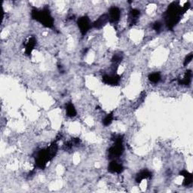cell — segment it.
Instances as JSON below:
<instances>
[{"label": "cell", "instance_id": "1", "mask_svg": "<svg viewBox=\"0 0 193 193\" xmlns=\"http://www.w3.org/2000/svg\"><path fill=\"white\" fill-rule=\"evenodd\" d=\"M32 17L33 19L40 22L44 26L47 27H52L54 21L52 17L51 16L49 11L48 9H44L42 11H38L36 9L32 11Z\"/></svg>", "mask_w": 193, "mask_h": 193}, {"label": "cell", "instance_id": "2", "mask_svg": "<svg viewBox=\"0 0 193 193\" xmlns=\"http://www.w3.org/2000/svg\"><path fill=\"white\" fill-rule=\"evenodd\" d=\"M78 27H79L80 32L83 35H85L89 29L91 28V22L88 17H82L78 20Z\"/></svg>", "mask_w": 193, "mask_h": 193}, {"label": "cell", "instance_id": "3", "mask_svg": "<svg viewBox=\"0 0 193 193\" xmlns=\"http://www.w3.org/2000/svg\"><path fill=\"white\" fill-rule=\"evenodd\" d=\"M107 16H108V19L110 20V22L116 23V22L118 21L121 17L120 9L117 7H112L109 8Z\"/></svg>", "mask_w": 193, "mask_h": 193}, {"label": "cell", "instance_id": "4", "mask_svg": "<svg viewBox=\"0 0 193 193\" xmlns=\"http://www.w3.org/2000/svg\"><path fill=\"white\" fill-rule=\"evenodd\" d=\"M108 170L111 173L120 174L122 173V170H123V166H122V164H120V163L117 162V161L114 160L109 163Z\"/></svg>", "mask_w": 193, "mask_h": 193}, {"label": "cell", "instance_id": "5", "mask_svg": "<svg viewBox=\"0 0 193 193\" xmlns=\"http://www.w3.org/2000/svg\"><path fill=\"white\" fill-rule=\"evenodd\" d=\"M151 175H152V173L150 171H149L148 170H141L140 173L137 175L136 181L137 182V183H140V182L142 180H143L151 177Z\"/></svg>", "mask_w": 193, "mask_h": 193}, {"label": "cell", "instance_id": "6", "mask_svg": "<svg viewBox=\"0 0 193 193\" xmlns=\"http://www.w3.org/2000/svg\"><path fill=\"white\" fill-rule=\"evenodd\" d=\"M191 79H192V72L190 70H188L185 73L184 76L182 78V79H180L179 83L180 85H188L190 83Z\"/></svg>", "mask_w": 193, "mask_h": 193}, {"label": "cell", "instance_id": "7", "mask_svg": "<svg viewBox=\"0 0 193 193\" xmlns=\"http://www.w3.org/2000/svg\"><path fill=\"white\" fill-rule=\"evenodd\" d=\"M181 176L184 177V181H183V184L185 185H189V184L192 183V174L189 173L187 170H182L180 172Z\"/></svg>", "mask_w": 193, "mask_h": 193}, {"label": "cell", "instance_id": "8", "mask_svg": "<svg viewBox=\"0 0 193 193\" xmlns=\"http://www.w3.org/2000/svg\"><path fill=\"white\" fill-rule=\"evenodd\" d=\"M66 114H67V116L69 117H75L76 116V108L74 107L73 104H72V103H67V105H66Z\"/></svg>", "mask_w": 193, "mask_h": 193}, {"label": "cell", "instance_id": "9", "mask_svg": "<svg viewBox=\"0 0 193 193\" xmlns=\"http://www.w3.org/2000/svg\"><path fill=\"white\" fill-rule=\"evenodd\" d=\"M149 79L151 82L158 83L161 80V74L159 72H153L149 76Z\"/></svg>", "mask_w": 193, "mask_h": 193}, {"label": "cell", "instance_id": "10", "mask_svg": "<svg viewBox=\"0 0 193 193\" xmlns=\"http://www.w3.org/2000/svg\"><path fill=\"white\" fill-rule=\"evenodd\" d=\"M113 118H114V116H113L112 113H110V114L107 115V116L103 118V123L105 126H108L112 123V122L113 121Z\"/></svg>", "mask_w": 193, "mask_h": 193}, {"label": "cell", "instance_id": "11", "mask_svg": "<svg viewBox=\"0 0 193 193\" xmlns=\"http://www.w3.org/2000/svg\"><path fill=\"white\" fill-rule=\"evenodd\" d=\"M192 60V54H189V55H187V57H185V60H184V66H186V65H188L189 63L191 62Z\"/></svg>", "mask_w": 193, "mask_h": 193}]
</instances>
